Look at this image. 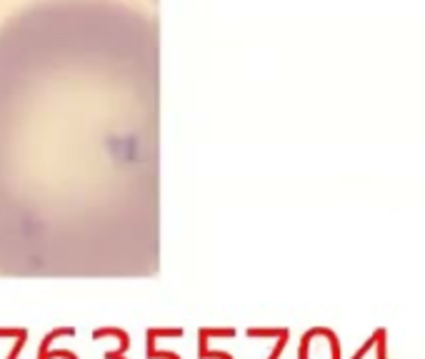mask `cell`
Wrapping results in <instances>:
<instances>
[{
	"label": "cell",
	"mask_w": 425,
	"mask_h": 359,
	"mask_svg": "<svg viewBox=\"0 0 425 359\" xmlns=\"http://www.w3.org/2000/svg\"><path fill=\"white\" fill-rule=\"evenodd\" d=\"M160 28L125 0L0 25V254L128 249L153 220Z\"/></svg>",
	"instance_id": "obj_1"
},
{
	"label": "cell",
	"mask_w": 425,
	"mask_h": 359,
	"mask_svg": "<svg viewBox=\"0 0 425 359\" xmlns=\"http://www.w3.org/2000/svg\"><path fill=\"white\" fill-rule=\"evenodd\" d=\"M356 359H385V329L373 334L366 347L358 352Z\"/></svg>",
	"instance_id": "obj_2"
}]
</instances>
